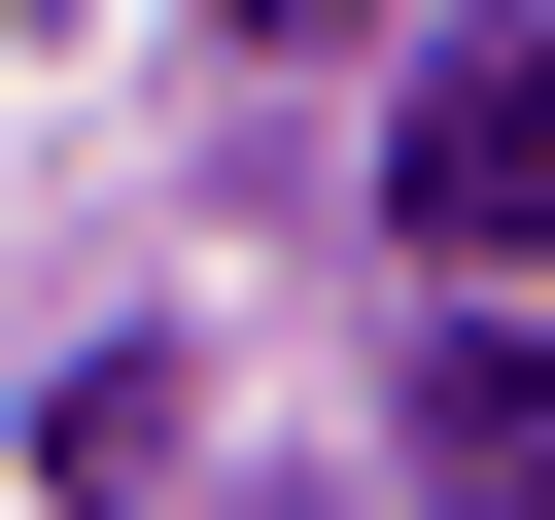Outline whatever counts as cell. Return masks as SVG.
<instances>
[{"mask_svg":"<svg viewBox=\"0 0 555 520\" xmlns=\"http://www.w3.org/2000/svg\"><path fill=\"white\" fill-rule=\"evenodd\" d=\"M382 208H416V277H555V35H451L416 139H382Z\"/></svg>","mask_w":555,"mask_h":520,"instance_id":"cell-1","label":"cell"},{"mask_svg":"<svg viewBox=\"0 0 555 520\" xmlns=\"http://www.w3.org/2000/svg\"><path fill=\"white\" fill-rule=\"evenodd\" d=\"M416 485H451V520H555V312L416 347Z\"/></svg>","mask_w":555,"mask_h":520,"instance_id":"cell-2","label":"cell"},{"mask_svg":"<svg viewBox=\"0 0 555 520\" xmlns=\"http://www.w3.org/2000/svg\"><path fill=\"white\" fill-rule=\"evenodd\" d=\"M243 35H347V0H243Z\"/></svg>","mask_w":555,"mask_h":520,"instance_id":"cell-3","label":"cell"}]
</instances>
